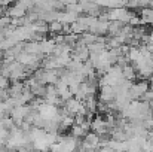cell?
I'll use <instances>...</instances> for the list:
<instances>
[{"label":"cell","mask_w":153,"mask_h":152,"mask_svg":"<svg viewBox=\"0 0 153 152\" xmlns=\"http://www.w3.org/2000/svg\"><path fill=\"white\" fill-rule=\"evenodd\" d=\"M27 12H28V10H27L25 7H22L18 1L7 9V15H9L10 18H24V16L27 15Z\"/></svg>","instance_id":"cell-1"},{"label":"cell","mask_w":153,"mask_h":152,"mask_svg":"<svg viewBox=\"0 0 153 152\" xmlns=\"http://www.w3.org/2000/svg\"><path fill=\"white\" fill-rule=\"evenodd\" d=\"M77 18H79V13H76V12H70V10H65V12H59L56 19L61 21L62 24H73V22L77 21Z\"/></svg>","instance_id":"cell-2"},{"label":"cell","mask_w":153,"mask_h":152,"mask_svg":"<svg viewBox=\"0 0 153 152\" xmlns=\"http://www.w3.org/2000/svg\"><path fill=\"white\" fill-rule=\"evenodd\" d=\"M122 75H123V78H125L126 81H131V82H134L135 78L138 76V75H137V69H135L134 64H125V66L122 67Z\"/></svg>","instance_id":"cell-3"},{"label":"cell","mask_w":153,"mask_h":152,"mask_svg":"<svg viewBox=\"0 0 153 152\" xmlns=\"http://www.w3.org/2000/svg\"><path fill=\"white\" fill-rule=\"evenodd\" d=\"M55 46H56V43H55L53 39H43V40H40V51L45 55L52 54L53 49H55Z\"/></svg>","instance_id":"cell-4"},{"label":"cell","mask_w":153,"mask_h":152,"mask_svg":"<svg viewBox=\"0 0 153 152\" xmlns=\"http://www.w3.org/2000/svg\"><path fill=\"white\" fill-rule=\"evenodd\" d=\"M62 28H64V24H62L61 21H58V19L49 22V31H51L52 34H59V33H62Z\"/></svg>","instance_id":"cell-5"},{"label":"cell","mask_w":153,"mask_h":152,"mask_svg":"<svg viewBox=\"0 0 153 152\" xmlns=\"http://www.w3.org/2000/svg\"><path fill=\"white\" fill-rule=\"evenodd\" d=\"M70 131H71V136L73 137H83V136H86V130L82 127V125H79V124H74L71 128H70Z\"/></svg>","instance_id":"cell-6"},{"label":"cell","mask_w":153,"mask_h":152,"mask_svg":"<svg viewBox=\"0 0 153 152\" xmlns=\"http://www.w3.org/2000/svg\"><path fill=\"white\" fill-rule=\"evenodd\" d=\"M10 24H12V18H10L9 15L0 16V28H6V27H9Z\"/></svg>","instance_id":"cell-7"},{"label":"cell","mask_w":153,"mask_h":152,"mask_svg":"<svg viewBox=\"0 0 153 152\" xmlns=\"http://www.w3.org/2000/svg\"><path fill=\"white\" fill-rule=\"evenodd\" d=\"M140 100H141V101H147V103H149L150 100H153V90H152V88H150V90H147V91H146V93L140 97Z\"/></svg>","instance_id":"cell-8"},{"label":"cell","mask_w":153,"mask_h":152,"mask_svg":"<svg viewBox=\"0 0 153 152\" xmlns=\"http://www.w3.org/2000/svg\"><path fill=\"white\" fill-rule=\"evenodd\" d=\"M9 87V81H7V78L6 76H3V75H0V88H7Z\"/></svg>","instance_id":"cell-9"},{"label":"cell","mask_w":153,"mask_h":152,"mask_svg":"<svg viewBox=\"0 0 153 152\" xmlns=\"http://www.w3.org/2000/svg\"><path fill=\"white\" fill-rule=\"evenodd\" d=\"M97 152H117V151H114V149H111L108 146H101L100 149H97Z\"/></svg>","instance_id":"cell-10"},{"label":"cell","mask_w":153,"mask_h":152,"mask_svg":"<svg viewBox=\"0 0 153 152\" xmlns=\"http://www.w3.org/2000/svg\"><path fill=\"white\" fill-rule=\"evenodd\" d=\"M18 152H30V151H27V149H19Z\"/></svg>","instance_id":"cell-11"},{"label":"cell","mask_w":153,"mask_h":152,"mask_svg":"<svg viewBox=\"0 0 153 152\" xmlns=\"http://www.w3.org/2000/svg\"><path fill=\"white\" fill-rule=\"evenodd\" d=\"M1 1H3V0H0V4H1Z\"/></svg>","instance_id":"cell-12"}]
</instances>
